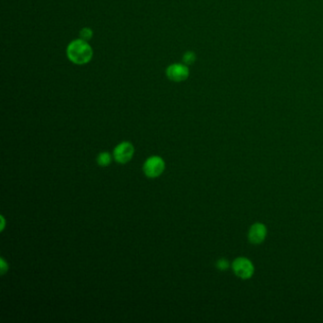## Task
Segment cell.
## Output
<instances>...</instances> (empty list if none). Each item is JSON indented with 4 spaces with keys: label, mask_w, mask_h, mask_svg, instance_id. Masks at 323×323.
<instances>
[{
    "label": "cell",
    "mask_w": 323,
    "mask_h": 323,
    "mask_svg": "<svg viewBox=\"0 0 323 323\" xmlns=\"http://www.w3.org/2000/svg\"><path fill=\"white\" fill-rule=\"evenodd\" d=\"M66 55L73 64L84 65L92 59L93 51L87 42L77 39L67 46Z\"/></svg>",
    "instance_id": "1"
},
{
    "label": "cell",
    "mask_w": 323,
    "mask_h": 323,
    "mask_svg": "<svg viewBox=\"0 0 323 323\" xmlns=\"http://www.w3.org/2000/svg\"><path fill=\"white\" fill-rule=\"evenodd\" d=\"M165 170V162L160 156H150L146 159L143 165V172L146 177L156 178L162 175Z\"/></svg>",
    "instance_id": "2"
},
{
    "label": "cell",
    "mask_w": 323,
    "mask_h": 323,
    "mask_svg": "<svg viewBox=\"0 0 323 323\" xmlns=\"http://www.w3.org/2000/svg\"><path fill=\"white\" fill-rule=\"evenodd\" d=\"M134 153V146L128 141H124L115 147L113 156L118 163L125 164L132 159Z\"/></svg>",
    "instance_id": "3"
},
{
    "label": "cell",
    "mask_w": 323,
    "mask_h": 323,
    "mask_svg": "<svg viewBox=\"0 0 323 323\" xmlns=\"http://www.w3.org/2000/svg\"><path fill=\"white\" fill-rule=\"evenodd\" d=\"M189 68L186 65L182 64H174L171 65L166 70V75L169 80L176 82V83H180L185 80H187L189 77Z\"/></svg>",
    "instance_id": "4"
},
{
    "label": "cell",
    "mask_w": 323,
    "mask_h": 323,
    "mask_svg": "<svg viewBox=\"0 0 323 323\" xmlns=\"http://www.w3.org/2000/svg\"><path fill=\"white\" fill-rule=\"evenodd\" d=\"M232 269L242 279H250L254 273L253 264L247 258H238L234 260L232 263Z\"/></svg>",
    "instance_id": "5"
},
{
    "label": "cell",
    "mask_w": 323,
    "mask_h": 323,
    "mask_svg": "<svg viewBox=\"0 0 323 323\" xmlns=\"http://www.w3.org/2000/svg\"><path fill=\"white\" fill-rule=\"evenodd\" d=\"M266 236V229L262 224H254L250 229L249 239L253 244H260Z\"/></svg>",
    "instance_id": "6"
},
{
    "label": "cell",
    "mask_w": 323,
    "mask_h": 323,
    "mask_svg": "<svg viewBox=\"0 0 323 323\" xmlns=\"http://www.w3.org/2000/svg\"><path fill=\"white\" fill-rule=\"evenodd\" d=\"M112 162V156L107 153V152H103L101 154H99V156H97V163L102 167L109 166Z\"/></svg>",
    "instance_id": "7"
},
{
    "label": "cell",
    "mask_w": 323,
    "mask_h": 323,
    "mask_svg": "<svg viewBox=\"0 0 323 323\" xmlns=\"http://www.w3.org/2000/svg\"><path fill=\"white\" fill-rule=\"evenodd\" d=\"M93 36V31L89 28H83V30L80 31V37L84 41H89Z\"/></svg>",
    "instance_id": "8"
},
{
    "label": "cell",
    "mask_w": 323,
    "mask_h": 323,
    "mask_svg": "<svg viewBox=\"0 0 323 323\" xmlns=\"http://www.w3.org/2000/svg\"><path fill=\"white\" fill-rule=\"evenodd\" d=\"M183 61L186 65H192L195 61V54L193 52H188L183 56Z\"/></svg>",
    "instance_id": "9"
},
{
    "label": "cell",
    "mask_w": 323,
    "mask_h": 323,
    "mask_svg": "<svg viewBox=\"0 0 323 323\" xmlns=\"http://www.w3.org/2000/svg\"><path fill=\"white\" fill-rule=\"evenodd\" d=\"M216 265H217V267H218L219 269H221V270H225V269H227V268L229 267V261L226 260V259H221V260H219L218 261H217Z\"/></svg>",
    "instance_id": "10"
},
{
    "label": "cell",
    "mask_w": 323,
    "mask_h": 323,
    "mask_svg": "<svg viewBox=\"0 0 323 323\" xmlns=\"http://www.w3.org/2000/svg\"><path fill=\"white\" fill-rule=\"evenodd\" d=\"M0 264H1V274L6 273L8 271V263L4 260V259H1Z\"/></svg>",
    "instance_id": "11"
},
{
    "label": "cell",
    "mask_w": 323,
    "mask_h": 323,
    "mask_svg": "<svg viewBox=\"0 0 323 323\" xmlns=\"http://www.w3.org/2000/svg\"><path fill=\"white\" fill-rule=\"evenodd\" d=\"M4 224H5V223H4V218L2 217V228H1V229H4V226H5Z\"/></svg>",
    "instance_id": "12"
}]
</instances>
